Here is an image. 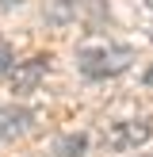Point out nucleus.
I'll list each match as a JSON object with an SVG mask.
<instances>
[{
    "label": "nucleus",
    "instance_id": "nucleus-3",
    "mask_svg": "<svg viewBox=\"0 0 153 157\" xmlns=\"http://www.w3.org/2000/svg\"><path fill=\"white\" fill-rule=\"evenodd\" d=\"M46 73H50V58H46V54H38V58H31V61H15L12 77H8V81H12V92H19V96L35 92Z\"/></svg>",
    "mask_w": 153,
    "mask_h": 157
},
{
    "label": "nucleus",
    "instance_id": "nucleus-2",
    "mask_svg": "<svg viewBox=\"0 0 153 157\" xmlns=\"http://www.w3.org/2000/svg\"><path fill=\"white\" fill-rule=\"evenodd\" d=\"M153 134V123L149 119H126V123H115V127L103 130V142L111 150H138L142 142H149Z\"/></svg>",
    "mask_w": 153,
    "mask_h": 157
},
{
    "label": "nucleus",
    "instance_id": "nucleus-7",
    "mask_svg": "<svg viewBox=\"0 0 153 157\" xmlns=\"http://www.w3.org/2000/svg\"><path fill=\"white\" fill-rule=\"evenodd\" d=\"M145 84H153V65H149V69H145Z\"/></svg>",
    "mask_w": 153,
    "mask_h": 157
},
{
    "label": "nucleus",
    "instance_id": "nucleus-1",
    "mask_svg": "<svg viewBox=\"0 0 153 157\" xmlns=\"http://www.w3.org/2000/svg\"><path fill=\"white\" fill-rule=\"evenodd\" d=\"M130 65H134V50H130L126 42H103V38H96V42L76 46V69H80L84 77H92V81L119 77V73H126Z\"/></svg>",
    "mask_w": 153,
    "mask_h": 157
},
{
    "label": "nucleus",
    "instance_id": "nucleus-4",
    "mask_svg": "<svg viewBox=\"0 0 153 157\" xmlns=\"http://www.w3.org/2000/svg\"><path fill=\"white\" fill-rule=\"evenodd\" d=\"M31 123H35L31 107H23V104H8V107H0V138H4V142L23 138V134L31 130Z\"/></svg>",
    "mask_w": 153,
    "mask_h": 157
},
{
    "label": "nucleus",
    "instance_id": "nucleus-9",
    "mask_svg": "<svg viewBox=\"0 0 153 157\" xmlns=\"http://www.w3.org/2000/svg\"><path fill=\"white\" fill-rule=\"evenodd\" d=\"M149 8H153V0H149Z\"/></svg>",
    "mask_w": 153,
    "mask_h": 157
},
{
    "label": "nucleus",
    "instance_id": "nucleus-8",
    "mask_svg": "<svg viewBox=\"0 0 153 157\" xmlns=\"http://www.w3.org/2000/svg\"><path fill=\"white\" fill-rule=\"evenodd\" d=\"M138 157H153V153H138Z\"/></svg>",
    "mask_w": 153,
    "mask_h": 157
},
{
    "label": "nucleus",
    "instance_id": "nucleus-5",
    "mask_svg": "<svg viewBox=\"0 0 153 157\" xmlns=\"http://www.w3.org/2000/svg\"><path fill=\"white\" fill-rule=\"evenodd\" d=\"M84 150H88V134H61L54 142L58 157H84Z\"/></svg>",
    "mask_w": 153,
    "mask_h": 157
},
{
    "label": "nucleus",
    "instance_id": "nucleus-6",
    "mask_svg": "<svg viewBox=\"0 0 153 157\" xmlns=\"http://www.w3.org/2000/svg\"><path fill=\"white\" fill-rule=\"evenodd\" d=\"M12 69H15V54H12V46L0 38V77H12Z\"/></svg>",
    "mask_w": 153,
    "mask_h": 157
}]
</instances>
